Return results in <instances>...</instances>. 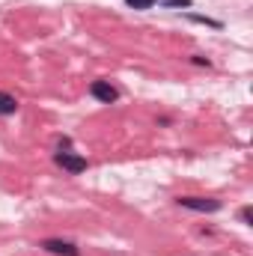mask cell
Here are the masks:
<instances>
[{
    "label": "cell",
    "instance_id": "obj_5",
    "mask_svg": "<svg viewBox=\"0 0 253 256\" xmlns=\"http://www.w3.org/2000/svg\"><path fill=\"white\" fill-rule=\"evenodd\" d=\"M18 110V98L9 96V92H0V116H9Z\"/></svg>",
    "mask_w": 253,
    "mask_h": 256
},
{
    "label": "cell",
    "instance_id": "obj_4",
    "mask_svg": "<svg viewBox=\"0 0 253 256\" xmlns=\"http://www.w3.org/2000/svg\"><path fill=\"white\" fill-rule=\"evenodd\" d=\"M42 248L48 254H57V256H78V248L68 244V242H60V238H48V242H42Z\"/></svg>",
    "mask_w": 253,
    "mask_h": 256
},
{
    "label": "cell",
    "instance_id": "obj_3",
    "mask_svg": "<svg viewBox=\"0 0 253 256\" xmlns=\"http://www.w3.org/2000/svg\"><path fill=\"white\" fill-rule=\"evenodd\" d=\"M57 164L68 170V173H84L86 170V158H80V155H74V152H57Z\"/></svg>",
    "mask_w": 253,
    "mask_h": 256
},
{
    "label": "cell",
    "instance_id": "obj_2",
    "mask_svg": "<svg viewBox=\"0 0 253 256\" xmlns=\"http://www.w3.org/2000/svg\"><path fill=\"white\" fill-rule=\"evenodd\" d=\"M179 202L194 212H218L220 208V200H212V196H182Z\"/></svg>",
    "mask_w": 253,
    "mask_h": 256
},
{
    "label": "cell",
    "instance_id": "obj_7",
    "mask_svg": "<svg viewBox=\"0 0 253 256\" xmlns=\"http://www.w3.org/2000/svg\"><path fill=\"white\" fill-rule=\"evenodd\" d=\"M190 21H200V24H208V27H220V21H212V18H202V15H188Z\"/></svg>",
    "mask_w": 253,
    "mask_h": 256
},
{
    "label": "cell",
    "instance_id": "obj_1",
    "mask_svg": "<svg viewBox=\"0 0 253 256\" xmlns=\"http://www.w3.org/2000/svg\"><path fill=\"white\" fill-rule=\"evenodd\" d=\"M90 92H92V98H98V102H104V104H114V102L120 98V92H116V86H114L110 80H92Z\"/></svg>",
    "mask_w": 253,
    "mask_h": 256
},
{
    "label": "cell",
    "instance_id": "obj_8",
    "mask_svg": "<svg viewBox=\"0 0 253 256\" xmlns=\"http://www.w3.org/2000/svg\"><path fill=\"white\" fill-rule=\"evenodd\" d=\"M167 6H190V0H164Z\"/></svg>",
    "mask_w": 253,
    "mask_h": 256
},
{
    "label": "cell",
    "instance_id": "obj_6",
    "mask_svg": "<svg viewBox=\"0 0 253 256\" xmlns=\"http://www.w3.org/2000/svg\"><path fill=\"white\" fill-rule=\"evenodd\" d=\"M126 3L131 6V9H152L158 0H126Z\"/></svg>",
    "mask_w": 253,
    "mask_h": 256
}]
</instances>
